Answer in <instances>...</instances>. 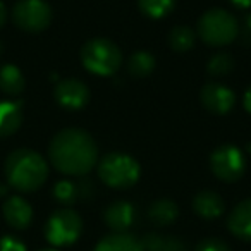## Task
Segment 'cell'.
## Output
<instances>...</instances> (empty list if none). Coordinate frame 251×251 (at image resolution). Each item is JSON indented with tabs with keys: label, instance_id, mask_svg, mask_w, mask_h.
Masks as SVG:
<instances>
[{
	"label": "cell",
	"instance_id": "obj_1",
	"mask_svg": "<svg viewBox=\"0 0 251 251\" xmlns=\"http://www.w3.org/2000/svg\"><path fill=\"white\" fill-rule=\"evenodd\" d=\"M49 158L62 174L84 176L97 165L98 148L90 133L71 127L53 136L49 147Z\"/></svg>",
	"mask_w": 251,
	"mask_h": 251
},
{
	"label": "cell",
	"instance_id": "obj_2",
	"mask_svg": "<svg viewBox=\"0 0 251 251\" xmlns=\"http://www.w3.org/2000/svg\"><path fill=\"white\" fill-rule=\"evenodd\" d=\"M5 176L9 184L23 193H33L49 177L45 158L29 148L12 151L5 160Z\"/></svg>",
	"mask_w": 251,
	"mask_h": 251
},
{
	"label": "cell",
	"instance_id": "obj_3",
	"mask_svg": "<svg viewBox=\"0 0 251 251\" xmlns=\"http://www.w3.org/2000/svg\"><path fill=\"white\" fill-rule=\"evenodd\" d=\"M237 33H239L237 19L224 9H210L198 21V35L206 45H229L237 38Z\"/></svg>",
	"mask_w": 251,
	"mask_h": 251
},
{
	"label": "cell",
	"instance_id": "obj_4",
	"mask_svg": "<svg viewBox=\"0 0 251 251\" xmlns=\"http://www.w3.org/2000/svg\"><path fill=\"white\" fill-rule=\"evenodd\" d=\"M81 62L90 73L110 76L121 67L122 53L108 38H93L88 40L81 49Z\"/></svg>",
	"mask_w": 251,
	"mask_h": 251
},
{
	"label": "cell",
	"instance_id": "obj_5",
	"mask_svg": "<svg viewBox=\"0 0 251 251\" xmlns=\"http://www.w3.org/2000/svg\"><path fill=\"white\" fill-rule=\"evenodd\" d=\"M98 177L110 188H131L140 179V164L129 155L114 151L105 155L98 164Z\"/></svg>",
	"mask_w": 251,
	"mask_h": 251
},
{
	"label": "cell",
	"instance_id": "obj_6",
	"mask_svg": "<svg viewBox=\"0 0 251 251\" xmlns=\"http://www.w3.org/2000/svg\"><path fill=\"white\" fill-rule=\"evenodd\" d=\"M83 232V220L74 210L62 208L50 215L45 226V237L53 246H69Z\"/></svg>",
	"mask_w": 251,
	"mask_h": 251
},
{
	"label": "cell",
	"instance_id": "obj_7",
	"mask_svg": "<svg viewBox=\"0 0 251 251\" xmlns=\"http://www.w3.org/2000/svg\"><path fill=\"white\" fill-rule=\"evenodd\" d=\"M12 19L19 29L38 33L49 28L52 9L45 0H19L12 11Z\"/></svg>",
	"mask_w": 251,
	"mask_h": 251
},
{
	"label": "cell",
	"instance_id": "obj_8",
	"mask_svg": "<svg viewBox=\"0 0 251 251\" xmlns=\"http://www.w3.org/2000/svg\"><path fill=\"white\" fill-rule=\"evenodd\" d=\"M244 155L232 145H222L210 157V169L217 179L224 182H234L244 174Z\"/></svg>",
	"mask_w": 251,
	"mask_h": 251
},
{
	"label": "cell",
	"instance_id": "obj_9",
	"mask_svg": "<svg viewBox=\"0 0 251 251\" xmlns=\"http://www.w3.org/2000/svg\"><path fill=\"white\" fill-rule=\"evenodd\" d=\"M55 100L69 110H79L90 100V90L79 79H62L55 86Z\"/></svg>",
	"mask_w": 251,
	"mask_h": 251
},
{
	"label": "cell",
	"instance_id": "obj_10",
	"mask_svg": "<svg viewBox=\"0 0 251 251\" xmlns=\"http://www.w3.org/2000/svg\"><path fill=\"white\" fill-rule=\"evenodd\" d=\"M200 98H201L203 107L206 108L212 114H227L230 112V108L236 103V97H234L232 90H229L227 86L219 83H208L201 88V93H200Z\"/></svg>",
	"mask_w": 251,
	"mask_h": 251
},
{
	"label": "cell",
	"instance_id": "obj_11",
	"mask_svg": "<svg viewBox=\"0 0 251 251\" xmlns=\"http://www.w3.org/2000/svg\"><path fill=\"white\" fill-rule=\"evenodd\" d=\"M105 224L114 232H127L134 226L138 219V212L133 203L129 201H114L103 212Z\"/></svg>",
	"mask_w": 251,
	"mask_h": 251
},
{
	"label": "cell",
	"instance_id": "obj_12",
	"mask_svg": "<svg viewBox=\"0 0 251 251\" xmlns=\"http://www.w3.org/2000/svg\"><path fill=\"white\" fill-rule=\"evenodd\" d=\"M4 217L5 222L12 227V229H28L29 224L33 220V208L25 198L21 196H11L7 201L4 203Z\"/></svg>",
	"mask_w": 251,
	"mask_h": 251
},
{
	"label": "cell",
	"instance_id": "obj_13",
	"mask_svg": "<svg viewBox=\"0 0 251 251\" xmlns=\"http://www.w3.org/2000/svg\"><path fill=\"white\" fill-rule=\"evenodd\" d=\"M229 230L243 241H251V198L241 201L227 220Z\"/></svg>",
	"mask_w": 251,
	"mask_h": 251
},
{
	"label": "cell",
	"instance_id": "obj_14",
	"mask_svg": "<svg viewBox=\"0 0 251 251\" xmlns=\"http://www.w3.org/2000/svg\"><path fill=\"white\" fill-rule=\"evenodd\" d=\"M93 251H145L141 239L129 232H114L103 237Z\"/></svg>",
	"mask_w": 251,
	"mask_h": 251
},
{
	"label": "cell",
	"instance_id": "obj_15",
	"mask_svg": "<svg viewBox=\"0 0 251 251\" xmlns=\"http://www.w3.org/2000/svg\"><path fill=\"white\" fill-rule=\"evenodd\" d=\"M224 200L213 191H200L193 198V210L203 219H217L224 213Z\"/></svg>",
	"mask_w": 251,
	"mask_h": 251
},
{
	"label": "cell",
	"instance_id": "obj_16",
	"mask_svg": "<svg viewBox=\"0 0 251 251\" xmlns=\"http://www.w3.org/2000/svg\"><path fill=\"white\" fill-rule=\"evenodd\" d=\"M21 121V105L16 101H0V138L14 134L19 129Z\"/></svg>",
	"mask_w": 251,
	"mask_h": 251
},
{
	"label": "cell",
	"instance_id": "obj_17",
	"mask_svg": "<svg viewBox=\"0 0 251 251\" xmlns=\"http://www.w3.org/2000/svg\"><path fill=\"white\" fill-rule=\"evenodd\" d=\"M148 219H150L151 224L155 226H160V227H165L169 224H172L179 215V208L172 200H167V198H162V200H157L153 201L150 206H148V212H147Z\"/></svg>",
	"mask_w": 251,
	"mask_h": 251
},
{
	"label": "cell",
	"instance_id": "obj_18",
	"mask_svg": "<svg viewBox=\"0 0 251 251\" xmlns=\"http://www.w3.org/2000/svg\"><path fill=\"white\" fill-rule=\"evenodd\" d=\"M25 76L14 64H5L0 67V90L7 95H19L25 90Z\"/></svg>",
	"mask_w": 251,
	"mask_h": 251
},
{
	"label": "cell",
	"instance_id": "obj_19",
	"mask_svg": "<svg viewBox=\"0 0 251 251\" xmlns=\"http://www.w3.org/2000/svg\"><path fill=\"white\" fill-rule=\"evenodd\" d=\"M145 251H188V246L176 236H162V234H147L141 241Z\"/></svg>",
	"mask_w": 251,
	"mask_h": 251
},
{
	"label": "cell",
	"instance_id": "obj_20",
	"mask_svg": "<svg viewBox=\"0 0 251 251\" xmlns=\"http://www.w3.org/2000/svg\"><path fill=\"white\" fill-rule=\"evenodd\" d=\"M127 69H129L131 76L147 77L148 74H151V73H153V69H155V57L151 55L150 52H145V50L134 52L133 55H131V59H129Z\"/></svg>",
	"mask_w": 251,
	"mask_h": 251
},
{
	"label": "cell",
	"instance_id": "obj_21",
	"mask_svg": "<svg viewBox=\"0 0 251 251\" xmlns=\"http://www.w3.org/2000/svg\"><path fill=\"white\" fill-rule=\"evenodd\" d=\"M169 45L172 47V50H176L179 53L188 52L195 45V33L188 26H176L169 33Z\"/></svg>",
	"mask_w": 251,
	"mask_h": 251
},
{
	"label": "cell",
	"instance_id": "obj_22",
	"mask_svg": "<svg viewBox=\"0 0 251 251\" xmlns=\"http://www.w3.org/2000/svg\"><path fill=\"white\" fill-rule=\"evenodd\" d=\"M140 11L151 19L165 18L174 9L176 0H138Z\"/></svg>",
	"mask_w": 251,
	"mask_h": 251
},
{
	"label": "cell",
	"instance_id": "obj_23",
	"mask_svg": "<svg viewBox=\"0 0 251 251\" xmlns=\"http://www.w3.org/2000/svg\"><path fill=\"white\" fill-rule=\"evenodd\" d=\"M53 196L59 203L62 205H73L77 198H79V193H77V184L71 181H59L53 188Z\"/></svg>",
	"mask_w": 251,
	"mask_h": 251
},
{
	"label": "cell",
	"instance_id": "obj_24",
	"mask_svg": "<svg viewBox=\"0 0 251 251\" xmlns=\"http://www.w3.org/2000/svg\"><path fill=\"white\" fill-rule=\"evenodd\" d=\"M234 69V59L229 53H217L208 60V74L212 76H226Z\"/></svg>",
	"mask_w": 251,
	"mask_h": 251
},
{
	"label": "cell",
	"instance_id": "obj_25",
	"mask_svg": "<svg viewBox=\"0 0 251 251\" xmlns=\"http://www.w3.org/2000/svg\"><path fill=\"white\" fill-rule=\"evenodd\" d=\"M196 251H230V248L229 244L217 239V237H208V239H203L196 246Z\"/></svg>",
	"mask_w": 251,
	"mask_h": 251
},
{
	"label": "cell",
	"instance_id": "obj_26",
	"mask_svg": "<svg viewBox=\"0 0 251 251\" xmlns=\"http://www.w3.org/2000/svg\"><path fill=\"white\" fill-rule=\"evenodd\" d=\"M0 251H26V246L18 237L4 236L0 239Z\"/></svg>",
	"mask_w": 251,
	"mask_h": 251
},
{
	"label": "cell",
	"instance_id": "obj_27",
	"mask_svg": "<svg viewBox=\"0 0 251 251\" xmlns=\"http://www.w3.org/2000/svg\"><path fill=\"white\" fill-rule=\"evenodd\" d=\"M243 103H244V108H246V110L251 114V86L248 88V91H246V93H244V100H243Z\"/></svg>",
	"mask_w": 251,
	"mask_h": 251
},
{
	"label": "cell",
	"instance_id": "obj_28",
	"mask_svg": "<svg viewBox=\"0 0 251 251\" xmlns=\"http://www.w3.org/2000/svg\"><path fill=\"white\" fill-rule=\"evenodd\" d=\"M5 21H7V7L0 2V28L5 25Z\"/></svg>",
	"mask_w": 251,
	"mask_h": 251
},
{
	"label": "cell",
	"instance_id": "obj_29",
	"mask_svg": "<svg viewBox=\"0 0 251 251\" xmlns=\"http://www.w3.org/2000/svg\"><path fill=\"white\" fill-rule=\"evenodd\" d=\"M236 7H241V9H248L251 7V0H230Z\"/></svg>",
	"mask_w": 251,
	"mask_h": 251
},
{
	"label": "cell",
	"instance_id": "obj_30",
	"mask_svg": "<svg viewBox=\"0 0 251 251\" xmlns=\"http://www.w3.org/2000/svg\"><path fill=\"white\" fill-rule=\"evenodd\" d=\"M244 31H246V40H251V14L246 16V23H244Z\"/></svg>",
	"mask_w": 251,
	"mask_h": 251
},
{
	"label": "cell",
	"instance_id": "obj_31",
	"mask_svg": "<svg viewBox=\"0 0 251 251\" xmlns=\"http://www.w3.org/2000/svg\"><path fill=\"white\" fill-rule=\"evenodd\" d=\"M2 52H4V45L0 43V55H2Z\"/></svg>",
	"mask_w": 251,
	"mask_h": 251
},
{
	"label": "cell",
	"instance_id": "obj_32",
	"mask_svg": "<svg viewBox=\"0 0 251 251\" xmlns=\"http://www.w3.org/2000/svg\"><path fill=\"white\" fill-rule=\"evenodd\" d=\"M43 251H57V250H43Z\"/></svg>",
	"mask_w": 251,
	"mask_h": 251
}]
</instances>
